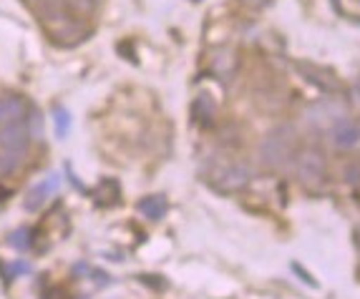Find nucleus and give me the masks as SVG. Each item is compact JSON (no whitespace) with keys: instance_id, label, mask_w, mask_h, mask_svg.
<instances>
[{"instance_id":"19","label":"nucleus","mask_w":360,"mask_h":299,"mask_svg":"<svg viewBox=\"0 0 360 299\" xmlns=\"http://www.w3.org/2000/svg\"><path fill=\"white\" fill-rule=\"evenodd\" d=\"M141 281H146L149 287H154V289H164L167 287V279L164 277H151V274H144V277H139Z\"/></svg>"},{"instance_id":"6","label":"nucleus","mask_w":360,"mask_h":299,"mask_svg":"<svg viewBox=\"0 0 360 299\" xmlns=\"http://www.w3.org/2000/svg\"><path fill=\"white\" fill-rule=\"evenodd\" d=\"M297 73L305 78L307 84H312L315 88H320L323 93H328V96L340 93V84H338V78L333 76L330 71L315 66V63H297Z\"/></svg>"},{"instance_id":"15","label":"nucleus","mask_w":360,"mask_h":299,"mask_svg":"<svg viewBox=\"0 0 360 299\" xmlns=\"http://www.w3.org/2000/svg\"><path fill=\"white\" fill-rule=\"evenodd\" d=\"M53 119H56V133H58L60 138L68 136V128H71V116H68L66 108H53Z\"/></svg>"},{"instance_id":"23","label":"nucleus","mask_w":360,"mask_h":299,"mask_svg":"<svg viewBox=\"0 0 360 299\" xmlns=\"http://www.w3.org/2000/svg\"><path fill=\"white\" fill-rule=\"evenodd\" d=\"M355 93H358V98H360V78L355 81Z\"/></svg>"},{"instance_id":"18","label":"nucleus","mask_w":360,"mask_h":299,"mask_svg":"<svg viewBox=\"0 0 360 299\" xmlns=\"http://www.w3.org/2000/svg\"><path fill=\"white\" fill-rule=\"evenodd\" d=\"M41 299H71V297H68L66 289H60V287H43Z\"/></svg>"},{"instance_id":"11","label":"nucleus","mask_w":360,"mask_h":299,"mask_svg":"<svg viewBox=\"0 0 360 299\" xmlns=\"http://www.w3.org/2000/svg\"><path fill=\"white\" fill-rule=\"evenodd\" d=\"M139 211L146 216V219H151V222H156V219H162L164 214H167V199L164 197H146L139 201Z\"/></svg>"},{"instance_id":"17","label":"nucleus","mask_w":360,"mask_h":299,"mask_svg":"<svg viewBox=\"0 0 360 299\" xmlns=\"http://www.w3.org/2000/svg\"><path fill=\"white\" fill-rule=\"evenodd\" d=\"M28 272H30L28 264H25V262H15V264H11V267L6 270V279L13 281V277H15V274H28Z\"/></svg>"},{"instance_id":"21","label":"nucleus","mask_w":360,"mask_h":299,"mask_svg":"<svg viewBox=\"0 0 360 299\" xmlns=\"http://www.w3.org/2000/svg\"><path fill=\"white\" fill-rule=\"evenodd\" d=\"M247 6H252V8H264V6H270V0H245Z\"/></svg>"},{"instance_id":"22","label":"nucleus","mask_w":360,"mask_h":299,"mask_svg":"<svg viewBox=\"0 0 360 299\" xmlns=\"http://www.w3.org/2000/svg\"><path fill=\"white\" fill-rule=\"evenodd\" d=\"M11 197V192H8V189H3V186H0V201H3V199H8Z\"/></svg>"},{"instance_id":"9","label":"nucleus","mask_w":360,"mask_h":299,"mask_svg":"<svg viewBox=\"0 0 360 299\" xmlns=\"http://www.w3.org/2000/svg\"><path fill=\"white\" fill-rule=\"evenodd\" d=\"M214 114H217V106H214V101H212L210 93H202V96L194 98V103H192V119H194V124L212 126V121H214Z\"/></svg>"},{"instance_id":"2","label":"nucleus","mask_w":360,"mask_h":299,"mask_svg":"<svg viewBox=\"0 0 360 299\" xmlns=\"http://www.w3.org/2000/svg\"><path fill=\"white\" fill-rule=\"evenodd\" d=\"M259 156H262L264 166L280 168L295 156V131L292 126H277L275 131L264 136L262 146H259Z\"/></svg>"},{"instance_id":"5","label":"nucleus","mask_w":360,"mask_h":299,"mask_svg":"<svg viewBox=\"0 0 360 299\" xmlns=\"http://www.w3.org/2000/svg\"><path fill=\"white\" fill-rule=\"evenodd\" d=\"M30 146V131L28 126L23 124H13V126H3L0 128V149L6 151V154L13 156H23Z\"/></svg>"},{"instance_id":"4","label":"nucleus","mask_w":360,"mask_h":299,"mask_svg":"<svg viewBox=\"0 0 360 299\" xmlns=\"http://www.w3.org/2000/svg\"><path fill=\"white\" fill-rule=\"evenodd\" d=\"M342 114H345V108H342L340 101H335V98H325V101H315L310 108H307L305 119L312 128H320V131H323V128H328V126H335V121H340Z\"/></svg>"},{"instance_id":"16","label":"nucleus","mask_w":360,"mask_h":299,"mask_svg":"<svg viewBox=\"0 0 360 299\" xmlns=\"http://www.w3.org/2000/svg\"><path fill=\"white\" fill-rule=\"evenodd\" d=\"M18 156H13V154H3L0 156V176H8L13 174L15 168H18Z\"/></svg>"},{"instance_id":"8","label":"nucleus","mask_w":360,"mask_h":299,"mask_svg":"<svg viewBox=\"0 0 360 299\" xmlns=\"http://www.w3.org/2000/svg\"><path fill=\"white\" fill-rule=\"evenodd\" d=\"M30 114L28 101L18 96H6L0 98V128L3 126H13V124H23Z\"/></svg>"},{"instance_id":"14","label":"nucleus","mask_w":360,"mask_h":299,"mask_svg":"<svg viewBox=\"0 0 360 299\" xmlns=\"http://www.w3.org/2000/svg\"><path fill=\"white\" fill-rule=\"evenodd\" d=\"M8 241H11L13 249L25 251V249H30V246H33V232H30L28 227H20V229H15L11 237H8Z\"/></svg>"},{"instance_id":"10","label":"nucleus","mask_w":360,"mask_h":299,"mask_svg":"<svg viewBox=\"0 0 360 299\" xmlns=\"http://www.w3.org/2000/svg\"><path fill=\"white\" fill-rule=\"evenodd\" d=\"M56 186H58V176H49V179L43 181V184H38L36 189H30L28 199H25V206H28L30 211L41 209V204L56 192Z\"/></svg>"},{"instance_id":"7","label":"nucleus","mask_w":360,"mask_h":299,"mask_svg":"<svg viewBox=\"0 0 360 299\" xmlns=\"http://www.w3.org/2000/svg\"><path fill=\"white\" fill-rule=\"evenodd\" d=\"M333 141H335L338 149H355L360 144V121L345 119V116L340 121H335V126H333Z\"/></svg>"},{"instance_id":"3","label":"nucleus","mask_w":360,"mask_h":299,"mask_svg":"<svg viewBox=\"0 0 360 299\" xmlns=\"http://www.w3.org/2000/svg\"><path fill=\"white\" fill-rule=\"evenodd\" d=\"M297 179L307 189H320L325 184V154L318 149H305L297 156Z\"/></svg>"},{"instance_id":"13","label":"nucleus","mask_w":360,"mask_h":299,"mask_svg":"<svg viewBox=\"0 0 360 299\" xmlns=\"http://www.w3.org/2000/svg\"><path fill=\"white\" fill-rule=\"evenodd\" d=\"M63 6H66V11L71 13V15L84 20L96 11V0H63Z\"/></svg>"},{"instance_id":"20","label":"nucleus","mask_w":360,"mask_h":299,"mask_svg":"<svg viewBox=\"0 0 360 299\" xmlns=\"http://www.w3.org/2000/svg\"><path fill=\"white\" fill-rule=\"evenodd\" d=\"M292 272H295V274H297V277H302V279H305V281H307V284H310V287H318V281L312 279V277H310V274H307V272H302V270H300V267H297V264H292Z\"/></svg>"},{"instance_id":"12","label":"nucleus","mask_w":360,"mask_h":299,"mask_svg":"<svg viewBox=\"0 0 360 299\" xmlns=\"http://www.w3.org/2000/svg\"><path fill=\"white\" fill-rule=\"evenodd\" d=\"M121 199V189L119 184H116L114 179H106L101 181V186H98V204H106V206H114L116 201Z\"/></svg>"},{"instance_id":"1","label":"nucleus","mask_w":360,"mask_h":299,"mask_svg":"<svg viewBox=\"0 0 360 299\" xmlns=\"http://www.w3.org/2000/svg\"><path fill=\"white\" fill-rule=\"evenodd\" d=\"M205 179L222 194L240 192L250 181V166L242 161H229V159H212L205 166Z\"/></svg>"},{"instance_id":"24","label":"nucleus","mask_w":360,"mask_h":299,"mask_svg":"<svg viewBox=\"0 0 360 299\" xmlns=\"http://www.w3.org/2000/svg\"><path fill=\"white\" fill-rule=\"evenodd\" d=\"M194 3H199V0H194Z\"/></svg>"}]
</instances>
